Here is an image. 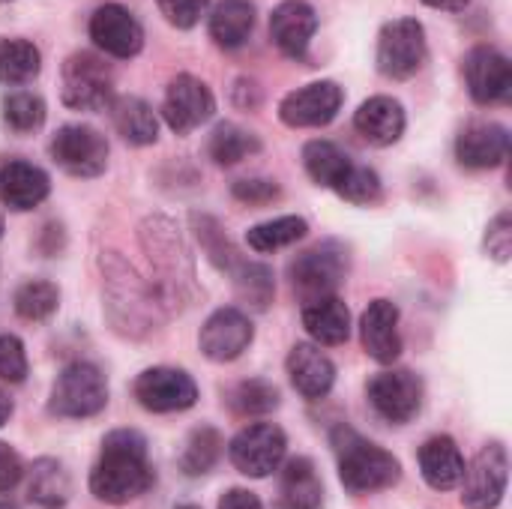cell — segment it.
<instances>
[{
  "instance_id": "1",
  "label": "cell",
  "mask_w": 512,
  "mask_h": 509,
  "mask_svg": "<svg viewBox=\"0 0 512 509\" xmlns=\"http://www.w3.org/2000/svg\"><path fill=\"white\" fill-rule=\"evenodd\" d=\"M153 486V468L147 459V441L132 432L120 429L102 441L99 462L90 474V492L102 504H129Z\"/></svg>"
},
{
  "instance_id": "2",
  "label": "cell",
  "mask_w": 512,
  "mask_h": 509,
  "mask_svg": "<svg viewBox=\"0 0 512 509\" xmlns=\"http://www.w3.org/2000/svg\"><path fill=\"white\" fill-rule=\"evenodd\" d=\"M336 453H339V480L351 495H372L399 483L402 474L399 459L351 429L336 432Z\"/></svg>"
},
{
  "instance_id": "3",
  "label": "cell",
  "mask_w": 512,
  "mask_h": 509,
  "mask_svg": "<svg viewBox=\"0 0 512 509\" xmlns=\"http://www.w3.org/2000/svg\"><path fill=\"white\" fill-rule=\"evenodd\" d=\"M108 402V384L105 375L90 363H72L66 366L51 390V414L66 420H84L96 417Z\"/></svg>"
},
{
  "instance_id": "4",
  "label": "cell",
  "mask_w": 512,
  "mask_h": 509,
  "mask_svg": "<svg viewBox=\"0 0 512 509\" xmlns=\"http://www.w3.org/2000/svg\"><path fill=\"white\" fill-rule=\"evenodd\" d=\"M426 63V30L417 18L390 21L378 36V69L393 81L417 75Z\"/></svg>"
},
{
  "instance_id": "5",
  "label": "cell",
  "mask_w": 512,
  "mask_h": 509,
  "mask_svg": "<svg viewBox=\"0 0 512 509\" xmlns=\"http://www.w3.org/2000/svg\"><path fill=\"white\" fill-rule=\"evenodd\" d=\"M111 69L93 54H72L63 63V102L75 111H102L111 105Z\"/></svg>"
},
{
  "instance_id": "6",
  "label": "cell",
  "mask_w": 512,
  "mask_h": 509,
  "mask_svg": "<svg viewBox=\"0 0 512 509\" xmlns=\"http://www.w3.org/2000/svg\"><path fill=\"white\" fill-rule=\"evenodd\" d=\"M285 432L273 423H252L246 426L228 447L234 468L252 480H264L279 471L285 459Z\"/></svg>"
},
{
  "instance_id": "7",
  "label": "cell",
  "mask_w": 512,
  "mask_h": 509,
  "mask_svg": "<svg viewBox=\"0 0 512 509\" xmlns=\"http://www.w3.org/2000/svg\"><path fill=\"white\" fill-rule=\"evenodd\" d=\"M51 159L72 177H96L108 165V144L105 138L81 123L57 129L51 138Z\"/></svg>"
},
{
  "instance_id": "8",
  "label": "cell",
  "mask_w": 512,
  "mask_h": 509,
  "mask_svg": "<svg viewBox=\"0 0 512 509\" xmlns=\"http://www.w3.org/2000/svg\"><path fill=\"white\" fill-rule=\"evenodd\" d=\"M510 477L507 450L501 444L483 447L462 477V504L468 509H495L504 501Z\"/></svg>"
},
{
  "instance_id": "9",
  "label": "cell",
  "mask_w": 512,
  "mask_h": 509,
  "mask_svg": "<svg viewBox=\"0 0 512 509\" xmlns=\"http://www.w3.org/2000/svg\"><path fill=\"white\" fill-rule=\"evenodd\" d=\"M345 270V252H339L336 246H318L297 255V261L291 264V285L303 303H312L321 297H333L345 279Z\"/></svg>"
},
{
  "instance_id": "10",
  "label": "cell",
  "mask_w": 512,
  "mask_h": 509,
  "mask_svg": "<svg viewBox=\"0 0 512 509\" xmlns=\"http://www.w3.org/2000/svg\"><path fill=\"white\" fill-rule=\"evenodd\" d=\"M369 402L387 423L405 426L423 408V384L408 369H390L369 381Z\"/></svg>"
},
{
  "instance_id": "11",
  "label": "cell",
  "mask_w": 512,
  "mask_h": 509,
  "mask_svg": "<svg viewBox=\"0 0 512 509\" xmlns=\"http://www.w3.org/2000/svg\"><path fill=\"white\" fill-rule=\"evenodd\" d=\"M216 111V99L210 87L195 78V75H177L168 84L165 102H162V117L177 135H189L201 123H207Z\"/></svg>"
},
{
  "instance_id": "12",
  "label": "cell",
  "mask_w": 512,
  "mask_h": 509,
  "mask_svg": "<svg viewBox=\"0 0 512 509\" xmlns=\"http://www.w3.org/2000/svg\"><path fill=\"white\" fill-rule=\"evenodd\" d=\"M135 399L153 414H174V411H186L195 405L198 387L186 372L159 366V369H147L138 375Z\"/></svg>"
},
{
  "instance_id": "13",
  "label": "cell",
  "mask_w": 512,
  "mask_h": 509,
  "mask_svg": "<svg viewBox=\"0 0 512 509\" xmlns=\"http://www.w3.org/2000/svg\"><path fill=\"white\" fill-rule=\"evenodd\" d=\"M342 99H345V93L336 81H315V84H306V87L288 93L279 105V117H282V123H288L294 129L327 126L339 114Z\"/></svg>"
},
{
  "instance_id": "14",
  "label": "cell",
  "mask_w": 512,
  "mask_h": 509,
  "mask_svg": "<svg viewBox=\"0 0 512 509\" xmlns=\"http://www.w3.org/2000/svg\"><path fill=\"white\" fill-rule=\"evenodd\" d=\"M252 321L240 309H219L201 327V351L213 363H231L252 345Z\"/></svg>"
},
{
  "instance_id": "15",
  "label": "cell",
  "mask_w": 512,
  "mask_h": 509,
  "mask_svg": "<svg viewBox=\"0 0 512 509\" xmlns=\"http://www.w3.org/2000/svg\"><path fill=\"white\" fill-rule=\"evenodd\" d=\"M90 39L111 57H135L144 45V30L126 6L105 3L90 18Z\"/></svg>"
},
{
  "instance_id": "16",
  "label": "cell",
  "mask_w": 512,
  "mask_h": 509,
  "mask_svg": "<svg viewBox=\"0 0 512 509\" xmlns=\"http://www.w3.org/2000/svg\"><path fill=\"white\" fill-rule=\"evenodd\" d=\"M465 81L471 96L480 105H492L507 99L512 90V66L510 60L495 48H474L465 57Z\"/></svg>"
},
{
  "instance_id": "17",
  "label": "cell",
  "mask_w": 512,
  "mask_h": 509,
  "mask_svg": "<svg viewBox=\"0 0 512 509\" xmlns=\"http://www.w3.org/2000/svg\"><path fill=\"white\" fill-rule=\"evenodd\" d=\"M315 30H318V15L306 0H285L270 15V36L276 48L294 60L306 57Z\"/></svg>"
},
{
  "instance_id": "18",
  "label": "cell",
  "mask_w": 512,
  "mask_h": 509,
  "mask_svg": "<svg viewBox=\"0 0 512 509\" xmlns=\"http://www.w3.org/2000/svg\"><path fill=\"white\" fill-rule=\"evenodd\" d=\"M360 339L366 354L375 363H396L402 354V336H399V309L390 300H375L360 318Z\"/></svg>"
},
{
  "instance_id": "19",
  "label": "cell",
  "mask_w": 512,
  "mask_h": 509,
  "mask_svg": "<svg viewBox=\"0 0 512 509\" xmlns=\"http://www.w3.org/2000/svg\"><path fill=\"white\" fill-rule=\"evenodd\" d=\"M288 375H291V384H294V390L300 396L324 399L333 390L336 366L330 363V357L321 348H315L309 342H300L288 354Z\"/></svg>"
},
{
  "instance_id": "20",
  "label": "cell",
  "mask_w": 512,
  "mask_h": 509,
  "mask_svg": "<svg viewBox=\"0 0 512 509\" xmlns=\"http://www.w3.org/2000/svg\"><path fill=\"white\" fill-rule=\"evenodd\" d=\"M456 156L465 168H498L510 156V132L498 123H474L459 135Z\"/></svg>"
},
{
  "instance_id": "21",
  "label": "cell",
  "mask_w": 512,
  "mask_h": 509,
  "mask_svg": "<svg viewBox=\"0 0 512 509\" xmlns=\"http://www.w3.org/2000/svg\"><path fill=\"white\" fill-rule=\"evenodd\" d=\"M51 192L48 174L30 162H6L0 165V204L9 210H33Z\"/></svg>"
},
{
  "instance_id": "22",
  "label": "cell",
  "mask_w": 512,
  "mask_h": 509,
  "mask_svg": "<svg viewBox=\"0 0 512 509\" xmlns=\"http://www.w3.org/2000/svg\"><path fill=\"white\" fill-rule=\"evenodd\" d=\"M354 126L369 144L387 147L396 144L405 132V111L393 96H372L354 114Z\"/></svg>"
},
{
  "instance_id": "23",
  "label": "cell",
  "mask_w": 512,
  "mask_h": 509,
  "mask_svg": "<svg viewBox=\"0 0 512 509\" xmlns=\"http://www.w3.org/2000/svg\"><path fill=\"white\" fill-rule=\"evenodd\" d=\"M420 471L432 489H438V492L456 489L465 477V459H462L456 441L447 435L429 438L420 447Z\"/></svg>"
},
{
  "instance_id": "24",
  "label": "cell",
  "mask_w": 512,
  "mask_h": 509,
  "mask_svg": "<svg viewBox=\"0 0 512 509\" xmlns=\"http://www.w3.org/2000/svg\"><path fill=\"white\" fill-rule=\"evenodd\" d=\"M303 327L318 345H342L351 336V312L336 294L321 297V300L306 303Z\"/></svg>"
},
{
  "instance_id": "25",
  "label": "cell",
  "mask_w": 512,
  "mask_h": 509,
  "mask_svg": "<svg viewBox=\"0 0 512 509\" xmlns=\"http://www.w3.org/2000/svg\"><path fill=\"white\" fill-rule=\"evenodd\" d=\"M282 509H321L324 486L309 459H291L282 471Z\"/></svg>"
},
{
  "instance_id": "26",
  "label": "cell",
  "mask_w": 512,
  "mask_h": 509,
  "mask_svg": "<svg viewBox=\"0 0 512 509\" xmlns=\"http://www.w3.org/2000/svg\"><path fill=\"white\" fill-rule=\"evenodd\" d=\"M255 30V6L249 0H222L210 15V36L222 48H240Z\"/></svg>"
},
{
  "instance_id": "27",
  "label": "cell",
  "mask_w": 512,
  "mask_h": 509,
  "mask_svg": "<svg viewBox=\"0 0 512 509\" xmlns=\"http://www.w3.org/2000/svg\"><path fill=\"white\" fill-rule=\"evenodd\" d=\"M111 117L117 132L129 141V144H153L159 138V120L153 114V108L138 99V96H120L111 102Z\"/></svg>"
},
{
  "instance_id": "28",
  "label": "cell",
  "mask_w": 512,
  "mask_h": 509,
  "mask_svg": "<svg viewBox=\"0 0 512 509\" xmlns=\"http://www.w3.org/2000/svg\"><path fill=\"white\" fill-rule=\"evenodd\" d=\"M303 165L318 186L333 189V192L342 186V180L354 168L351 156L342 147H336L333 141H309L303 150Z\"/></svg>"
},
{
  "instance_id": "29",
  "label": "cell",
  "mask_w": 512,
  "mask_h": 509,
  "mask_svg": "<svg viewBox=\"0 0 512 509\" xmlns=\"http://www.w3.org/2000/svg\"><path fill=\"white\" fill-rule=\"evenodd\" d=\"M39 48L27 39H0V84H27L39 75Z\"/></svg>"
},
{
  "instance_id": "30",
  "label": "cell",
  "mask_w": 512,
  "mask_h": 509,
  "mask_svg": "<svg viewBox=\"0 0 512 509\" xmlns=\"http://www.w3.org/2000/svg\"><path fill=\"white\" fill-rule=\"evenodd\" d=\"M72 483L69 474L63 471L60 462L54 459H39L30 468V498L42 507H63L69 501Z\"/></svg>"
},
{
  "instance_id": "31",
  "label": "cell",
  "mask_w": 512,
  "mask_h": 509,
  "mask_svg": "<svg viewBox=\"0 0 512 509\" xmlns=\"http://www.w3.org/2000/svg\"><path fill=\"white\" fill-rule=\"evenodd\" d=\"M309 231L306 219L300 216H279V219H270V222H261L255 228L246 231V243L255 249V252H276V249H285L297 240H303Z\"/></svg>"
},
{
  "instance_id": "32",
  "label": "cell",
  "mask_w": 512,
  "mask_h": 509,
  "mask_svg": "<svg viewBox=\"0 0 512 509\" xmlns=\"http://www.w3.org/2000/svg\"><path fill=\"white\" fill-rule=\"evenodd\" d=\"M258 150V138L237 123H219L210 135V156L216 165H237Z\"/></svg>"
},
{
  "instance_id": "33",
  "label": "cell",
  "mask_w": 512,
  "mask_h": 509,
  "mask_svg": "<svg viewBox=\"0 0 512 509\" xmlns=\"http://www.w3.org/2000/svg\"><path fill=\"white\" fill-rule=\"evenodd\" d=\"M57 303H60V291H57V285H51L45 279L24 282L15 291V312L24 321H45L57 309Z\"/></svg>"
},
{
  "instance_id": "34",
  "label": "cell",
  "mask_w": 512,
  "mask_h": 509,
  "mask_svg": "<svg viewBox=\"0 0 512 509\" xmlns=\"http://www.w3.org/2000/svg\"><path fill=\"white\" fill-rule=\"evenodd\" d=\"M3 120L18 132V135H27L33 129H39L45 123V102L36 96V93H12L3 99Z\"/></svg>"
},
{
  "instance_id": "35",
  "label": "cell",
  "mask_w": 512,
  "mask_h": 509,
  "mask_svg": "<svg viewBox=\"0 0 512 509\" xmlns=\"http://www.w3.org/2000/svg\"><path fill=\"white\" fill-rule=\"evenodd\" d=\"M219 456H222V438H219V432L198 429V432H192L180 465H183V471L189 477H198V474H207L219 462Z\"/></svg>"
},
{
  "instance_id": "36",
  "label": "cell",
  "mask_w": 512,
  "mask_h": 509,
  "mask_svg": "<svg viewBox=\"0 0 512 509\" xmlns=\"http://www.w3.org/2000/svg\"><path fill=\"white\" fill-rule=\"evenodd\" d=\"M231 405L237 414H246V417H261V414H270L276 405H279V390L267 381H246L234 390L231 396Z\"/></svg>"
},
{
  "instance_id": "37",
  "label": "cell",
  "mask_w": 512,
  "mask_h": 509,
  "mask_svg": "<svg viewBox=\"0 0 512 509\" xmlns=\"http://www.w3.org/2000/svg\"><path fill=\"white\" fill-rule=\"evenodd\" d=\"M237 291L240 297L252 300L255 309H267L270 297H273V273L261 264H243L237 270Z\"/></svg>"
},
{
  "instance_id": "38",
  "label": "cell",
  "mask_w": 512,
  "mask_h": 509,
  "mask_svg": "<svg viewBox=\"0 0 512 509\" xmlns=\"http://www.w3.org/2000/svg\"><path fill=\"white\" fill-rule=\"evenodd\" d=\"M336 192H339L345 201H351V204H375V201L381 198V180H378V174H375L372 168L354 165Z\"/></svg>"
},
{
  "instance_id": "39",
  "label": "cell",
  "mask_w": 512,
  "mask_h": 509,
  "mask_svg": "<svg viewBox=\"0 0 512 509\" xmlns=\"http://www.w3.org/2000/svg\"><path fill=\"white\" fill-rule=\"evenodd\" d=\"M0 378L9 384H21L27 378V354L18 336H0Z\"/></svg>"
},
{
  "instance_id": "40",
  "label": "cell",
  "mask_w": 512,
  "mask_h": 509,
  "mask_svg": "<svg viewBox=\"0 0 512 509\" xmlns=\"http://www.w3.org/2000/svg\"><path fill=\"white\" fill-rule=\"evenodd\" d=\"M156 3H159V12L165 15V21L180 30L195 27L210 6V0H156Z\"/></svg>"
},
{
  "instance_id": "41",
  "label": "cell",
  "mask_w": 512,
  "mask_h": 509,
  "mask_svg": "<svg viewBox=\"0 0 512 509\" xmlns=\"http://www.w3.org/2000/svg\"><path fill=\"white\" fill-rule=\"evenodd\" d=\"M486 246L489 252L498 258V261H507L512 252V219L510 213H501L492 225H489V234H486Z\"/></svg>"
},
{
  "instance_id": "42",
  "label": "cell",
  "mask_w": 512,
  "mask_h": 509,
  "mask_svg": "<svg viewBox=\"0 0 512 509\" xmlns=\"http://www.w3.org/2000/svg\"><path fill=\"white\" fill-rule=\"evenodd\" d=\"M234 195L246 204H267L279 195V186L273 180H240L234 186Z\"/></svg>"
},
{
  "instance_id": "43",
  "label": "cell",
  "mask_w": 512,
  "mask_h": 509,
  "mask_svg": "<svg viewBox=\"0 0 512 509\" xmlns=\"http://www.w3.org/2000/svg\"><path fill=\"white\" fill-rule=\"evenodd\" d=\"M21 477H24V468H21L18 453L9 444L0 441V495L3 492H12L21 483Z\"/></svg>"
},
{
  "instance_id": "44",
  "label": "cell",
  "mask_w": 512,
  "mask_h": 509,
  "mask_svg": "<svg viewBox=\"0 0 512 509\" xmlns=\"http://www.w3.org/2000/svg\"><path fill=\"white\" fill-rule=\"evenodd\" d=\"M219 509H264V507H261V501H258L252 492H246V489H231V492H225V495H222Z\"/></svg>"
},
{
  "instance_id": "45",
  "label": "cell",
  "mask_w": 512,
  "mask_h": 509,
  "mask_svg": "<svg viewBox=\"0 0 512 509\" xmlns=\"http://www.w3.org/2000/svg\"><path fill=\"white\" fill-rule=\"evenodd\" d=\"M426 6H432V9H444V12H459V9H465L471 0H423Z\"/></svg>"
},
{
  "instance_id": "46",
  "label": "cell",
  "mask_w": 512,
  "mask_h": 509,
  "mask_svg": "<svg viewBox=\"0 0 512 509\" xmlns=\"http://www.w3.org/2000/svg\"><path fill=\"white\" fill-rule=\"evenodd\" d=\"M9 417H12V402H9V399H6V393L0 390V426H3Z\"/></svg>"
},
{
  "instance_id": "47",
  "label": "cell",
  "mask_w": 512,
  "mask_h": 509,
  "mask_svg": "<svg viewBox=\"0 0 512 509\" xmlns=\"http://www.w3.org/2000/svg\"><path fill=\"white\" fill-rule=\"evenodd\" d=\"M0 237H3V213H0Z\"/></svg>"
},
{
  "instance_id": "48",
  "label": "cell",
  "mask_w": 512,
  "mask_h": 509,
  "mask_svg": "<svg viewBox=\"0 0 512 509\" xmlns=\"http://www.w3.org/2000/svg\"><path fill=\"white\" fill-rule=\"evenodd\" d=\"M177 509H201V507H192V504H186V507H177Z\"/></svg>"
},
{
  "instance_id": "49",
  "label": "cell",
  "mask_w": 512,
  "mask_h": 509,
  "mask_svg": "<svg viewBox=\"0 0 512 509\" xmlns=\"http://www.w3.org/2000/svg\"><path fill=\"white\" fill-rule=\"evenodd\" d=\"M3 3H9V0H0V6H3Z\"/></svg>"
},
{
  "instance_id": "50",
  "label": "cell",
  "mask_w": 512,
  "mask_h": 509,
  "mask_svg": "<svg viewBox=\"0 0 512 509\" xmlns=\"http://www.w3.org/2000/svg\"><path fill=\"white\" fill-rule=\"evenodd\" d=\"M0 509H6V507H0Z\"/></svg>"
}]
</instances>
